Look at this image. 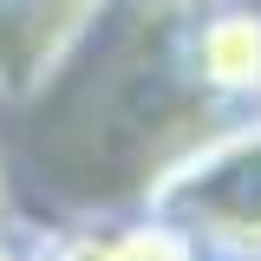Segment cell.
<instances>
[{
	"label": "cell",
	"mask_w": 261,
	"mask_h": 261,
	"mask_svg": "<svg viewBox=\"0 0 261 261\" xmlns=\"http://www.w3.org/2000/svg\"><path fill=\"white\" fill-rule=\"evenodd\" d=\"M144 216L202 242L209 261H261V111L170 157L144 183Z\"/></svg>",
	"instance_id": "6da1fadb"
},
{
	"label": "cell",
	"mask_w": 261,
	"mask_h": 261,
	"mask_svg": "<svg viewBox=\"0 0 261 261\" xmlns=\"http://www.w3.org/2000/svg\"><path fill=\"white\" fill-rule=\"evenodd\" d=\"M176 72L196 98L242 111L261 105V0H183L176 7Z\"/></svg>",
	"instance_id": "7a4b0ae2"
},
{
	"label": "cell",
	"mask_w": 261,
	"mask_h": 261,
	"mask_svg": "<svg viewBox=\"0 0 261 261\" xmlns=\"http://www.w3.org/2000/svg\"><path fill=\"white\" fill-rule=\"evenodd\" d=\"M105 0H0V105H27L59 79Z\"/></svg>",
	"instance_id": "3957f363"
},
{
	"label": "cell",
	"mask_w": 261,
	"mask_h": 261,
	"mask_svg": "<svg viewBox=\"0 0 261 261\" xmlns=\"http://www.w3.org/2000/svg\"><path fill=\"white\" fill-rule=\"evenodd\" d=\"M72 261H209L202 242H190L183 228H170L163 216H130L111 228H85V235H65Z\"/></svg>",
	"instance_id": "277c9868"
},
{
	"label": "cell",
	"mask_w": 261,
	"mask_h": 261,
	"mask_svg": "<svg viewBox=\"0 0 261 261\" xmlns=\"http://www.w3.org/2000/svg\"><path fill=\"white\" fill-rule=\"evenodd\" d=\"M13 222V190H7V163H0V228Z\"/></svg>",
	"instance_id": "5b68a950"
}]
</instances>
